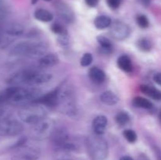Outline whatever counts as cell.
Instances as JSON below:
<instances>
[{"instance_id": "6da1fadb", "label": "cell", "mask_w": 161, "mask_h": 160, "mask_svg": "<svg viewBox=\"0 0 161 160\" xmlns=\"http://www.w3.org/2000/svg\"><path fill=\"white\" fill-rule=\"evenodd\" d=\"M52 75L39 69H25L12 74L6 80L10 86H36L49 83Z\"/></svg>"}, {"instance_id": "7a4b0ae2", "label": "cell", "mask_w": 161, "mask_h": 160, "mask_svg": "<svg viewBox=\"0 0 161 160\" xmlns=\"http://www.w3.org/2000/svg\"><path fill=\"white\" fill-rule=\"evenodd\" d=\"M3 94L6 102L25 106L36 102L42 95V93L37 88L11 86L3 90Z\"/></svg>"}, {"instance_id": "3957f363", "label": "cell", "mask_w": 161, "mask_h": 160, "mask_svg": "<svg viewBox=\"0 0 161 160\" xmlns=\"http://www.w3.org/2000/svg\"><path fill=\"white\" fill-rule=\"evenodd\" d=\"M86 147L91 160H106L108 155L107 141L100 135H90L86 138Z\"/></svg>"}, {"instance_id": "277c9868", "label": "cell", "mask_w": 161, "mask_h": 160, "mask_svg": "<svg viewBox=\"0 0 161 160\" xmlns=\"http://www.w3.org/2000/svg\"><path fill=\"white\" fill-rule=\"evenodd\" d=\"M18 116L24 123L35 125L47 117V110L41 104L34 102L22 106L18 111Z\"/></svg>"}, {"instance_id": "5b68a950", "label": "cell", "mask_w": 161, "mask_h": 160, "mask_svg": "<svg viewBox=\"0 0 161 160\" xmlns=\"http://www.w3.org/2000/svg\"><path fill=\"white\" fill-rule=\"evenodd\" d=\"M58 88V105L66 115L75 116L77 113L75 92L71 86L62 85Z\"/></svg>"}, {"instance_id": "8992f818", "label": "cell", "mask_w": 161, "mask_h": 160, "mask_svg": "<svg viewBox=\"0 0 161 160\" xmlns=\"http://www.w3.org/2000/svg\"><path fill=\"white\" fill-rule=\"evenodd\" d=\"M55 129L54 121L47 117L35 124L30 135L31 137L36 141H43L50 138Z\"/></svg>"}, {"instance_id": "52a82bcc", "label": "cell", "mask_w": 161, "mask_h": 160, "mask_svg": "<svg viewBox=\"0 0 161 160\" xmlns=\"http://www.w3.org/2000/svg\"><path fill=\"white\" fill-rule=\"evenodd\" d=\"M22 123L16 119L8 117L0 119V136H14L23 132Z\"/></svg>"}, {"instance_id": "ba28073f", "label": "cell", "mask_w": 161, "mask_h": 160, "mask_svg": "<svg viewBox=\"0 0 161 160\" xmlns=\"http://www.w3.org/2000/svg\"><path fill=\"white\" fill-rule=\"evenodd\" d=\"M130 30L128 25L119 20L113 22L110 25V34L113 39L122 41L130 35Z\"/></svg>"}, {"instance_id": "9c48e42d", "label": "cell", "mask_w": 161, "mask_h": 160, "mask_svg": "<svg viewBox=\"0 0 161 160\" xmlns=\"http://www.w3.org/2000/svg\"><path fill=\"white\" fill-rule=\"evenodd\" d=\"M50 138L53 146L56 148L61 150L63 147L69 141V134L67 130L62 128H58L55 129Z\"/></svg>"}, {"instance_id": "30bf717a", "label": "cell", "mask_w": 161, "mask_h": 160, "mask_svg": "<svg viewBox=\"0 0 161 160\" xmlns=\"http://www.w3.org/2000/svg\"><path fill=\"white\" fill-rule=\"evenodd\" d=\"M40 155V151L36 147H26L17 152L12 160H38Z\"/></svg>"}, {"instance_id": "8fae6325", "label": "cell", "mask_w": 161, "mask_h": 160, "mask_svg": "<svg viewBox=\"0 0 161 160\" xmlns=\"http://www.w3.org/2000/svg\"><path fill=\"white\" fill-rule=\"evenodd\" d=\"M33 42L28 41L18 42L9 50V55L12 56H29Z\"/></svg>"}, {"instance_id": "7c38bea8", "label": "cell", "mask_w": 161, "mask_h": 160, "mask_svg": "<svg viewBox=\"0 0 161 160\" xmlns=\"http://www.w3.org/2000/svg\"><path fill=\"white\" fill-rule=\"evenodd\" d=\"M36 103L42 104L43 106L47 107H56L58 105V88L47 93L46 94H42L37 100Z\"/></svg>"}, {"instance_id": "4fadbf2b", "label": "cell", "mask_w": 161, "mask_h": 160, "mask_svg": "<svg viewBox=\"0 0 161 160\" xmlns=\"http://www.w3.org/2000/svg\"><path fill=\"white\" fill-rule=\"evenodd\" d=\"M60 60L58 55L54 53H46L44 56H41L38 61V65L42 68H48L57 65Z\"/></svg>"}, {"instance_id": "5bb4252c", "label": "cell", "mask_w": 161, "mask_h": 160, "mask_svg": "<svg viewBox=\"0 0 161 160\" xmlns=\"http://www.w3.org/2000/svg\"><path fill=\"white\" fill-rule=\"evenodd\" d=\"M57 9H58V13L59 14L60 17L64 22L70 24L74 21L75 17H74L73 13L65 4H64L63 3H58L57 4Z\"/></svg>"}, {"instance_id": "9a60e30c", "label": "cell", "mask_w": 161, "mask_h": 160, "mask_svg": "<svg viewBox=\"0 0 161 160\" xmlns=\"http://www.w3.org/2000/svg\"><path fill=\"white\" fill-rule=\"evenodd\" d=\"M107 124H108V119L106 116L97 115L93 121V130L94 133L97 135H102L105 132L106 130Z\"/></svg>"}, {"instance_id": "2e32d148", "label": "cell", "mask_w": 161, "mask_h": 160, "mask_svg": "<svg viewBox=\"0 0 161 160\" xmlns=\"http://www.w3.org/2000/svg\"><path fill=\"white\" fill-rule=\"evenodd\" d=\"M3 31H4L5 34L14 39L15 38L19 37L24 34L25 28L20 24L13 23L6 26L5 29L3 30Z\"/></svg>"}, {"instance_id": "e0dca14e", "label": "cell", "mask_w": 161, "mask_h": 160, "mask_svg": "<svg viewBox=\"0 0 161 160\" xmlns=\"http://www.w3.org/2000/svg\"><path fill=\"white\" fill-rule=\"evenodd\" d=\"M100 100L104 104H106L108 106H114L119 102V99L114 93L107 90L101 94Z\"/></svg>"}, {"instance_id": "ac0fdd59", "label": "cell", "mask_w": 161, "mask_h": 160, "mask_svg": "<svg viewBox=\"0 0 161 160\" xmlns=\"http://www.w3.org/2000/svg\"><path fill=\"white\" fill-rule=\"evenodd\" d=\"M89 77L94 83H102L105 82L106 75L105 72L99 67H93L89 71Z\"/></svg>"}, {"instance_id": "d6986e66", "label": "cell", "mask_w": 161, "mask_h": 160, "mask_svg": "<svg viewBox=\"0 0 161 160\" xmlns=\"http://www.w3.org/2000/svg\"><path fill=\"white\" fill-rule=\"evenodd\" d=\"M140 90L146 95L156 100H161V91L153 86L148 85H142L140 86Z\"/></svg>"}, {"instance_id": "ffe728a7", "label": "cell", "mask_w": 161, "mask_h": 160, "mask_svg": "<svg viewBox=\"0 0 161 160\" xmlns=\"http://www.w3.org/2000/svg\"><path fill=\"white\" fill-rule=\"evenodd\" d=\"M117 65L124 72L130 73L133 70V65L130 58L127 55H122L117 59Z\"/></svg>"}, {"instance_id": "44dd1931", "label": "cell", "mask_w": 161, "mask_h": 160, "mask_svg": "<svg viewBox=\"0 0 161 160\" xmlns=\"http://www.w3.org/2000/svg\"><path fill=\"white\" fill-rule=\"evenodd\" d=\"M97 41L101 46V50L104 53H111L113 50V43L108 38L103 35H98L97 37Z\"/></svg>"}, {"instance_id": "7402d4cb", "label": "cell", "mask_w": 161, "mask_h": 160, "mask_svg": "<svg viewBox=\"0 0 161 160\" xmlns=\"http://www.w3.org/2000/svg\"><path fill=\"white\" fill-rule=\"evenodd\" d=\"M34 17L36 20L42 22H50L53 18V16L50 11L44 9H38L35 11Z\"/></svg>"}, {"instance_id": "603a6c76", "label": "cell", "mask_w": 161, "mask_h": 160, "mask_svg": "<svg viewBox=\"0 0 161 160\" xmlns=\"http://www.w3.org/2000/svg\"><path fill=\"white\" fill-rule=\"evenodd\" d=\"M94 26L99 30L105 29L112 24V20L109 17L105 15L98 16L94 20Z\"/></svg>"}, {"instance_id": "cb8c5ba5", "label": "cell", "mask_w": 161, "mask_h": 160, "mask_svg": "<svg viewBox=\"0 0 161 160\" xmlns=\"http://www.w3.org/2000/svg\"><path fill=\"white\" fill-rule=\"evenodd\" d=\"M132 103L137 108H144V109H152L153 107V103L150 100H149L146 98H144L142 97H135Z\"/></svg>"}, {"instance_id": "d4e9b609", "label": "cell", "mask_w": 161, "mask_h": 160, "mask_svg": "<svg viewBox=\"0 0 161 160\" xmlns=\"http://www.w3.org/2000/svg\"><path fill=\"white\" fill-rule=\"evenodd\" d=\"M137 46L141 51L149 52L153 47V43L147 38H142L137 41Z\"/></svg>"}, {"instance_id": "484cf974", "label": "cell", "mask_w": 161, "mask_h": 160, "mask_svg": "<svg viewBox=\"0 0 161 160\" xmlns=\"http://www.w3.org/2000/svg\"><path fill=\"white\" fill-rule=\"evenodd\" d=\"M115 119L119 125H125L130 122V115L125 111H120L116 114Z\"/></svg>"}, {"instance_id": "4316f807", "label": "cell", "mask_w": 161, "mask_h": 160, "mask_svg": "<svg viewBox=\"0 0 161 160\" xmlns=\"http://www.w3.org/2000/svg\"><path fill=\"white\" fill-rule=\"evenodd\" d=\"M124 136L125 139L128 141L130 144H134L136 142L137 139H138V136H137L136 133L132 130H126L124 131Z\"/></svg>"}, {"instance_id": "83f0119b", "label": "cell", "mask_w": 161, "mask_h": 160, "mask_svg": "<svg viewBox=\"0 0 161 160\" xmlns=\"http://www.w3.org/2000/svg\"><path fill=\"white\" fill-rule=\"evenodd\" d=\"M13 40H14L13 38L8 36L7 35L5 34L3 30L0 29V48L7 46Z\"/></svg>"}, {"instance_id": "f1b7e54d", "label": "cell", "mask_w": 161, "mask_h": 160, "mask_svg": "<svg viewBox=\"0 0 161 160\" xmlns=\"http://www.w3.org/2000/svg\"><path fill=\"white\" fill-rule=\"evenodd\" d=\"M136 22L141 28H144L145 29V28H149V19L147 18L146 15H143V14H140L137 17Z\"/></svg>"}, {"instance_id": "f546056e", "label": "cell", "mask_w": 161, "mask_h": 160, "mask_svg": "<svg viewBox=\"0 0 161 160\" xmlns=\"http://www.w3.org/2000/svg\"><path fill=\"white\" fill-rule=\"evenodd\" d=\"M92 61H93L92 54L90 53H86L83 54V56H82L81 60H80V64H81V66H83V67H88L89 65H91Z\"/></svg>"}, {"instance_id": "4dcf8cb0", "label": "cell", "mask_w": 161, "mask_h": 160, "mask_svg": "<svg viewBox=\"0 0 161 160\" xmlns=\"http://www.w3.org/2000/svg\"><path fill=\"white\" fill-rule=\"evenodd\" d=\"M58 42L61 46H67L69 44V37L67 31L58 36Z\"/></svg>"}, {"instance_id": "1f68e13d", "label": "cell", "mask_w": 161, "mask_h": 160, "mask_svg": "<svg viewBox=\"0 0 161 160\" xmlns=\"http://www.w3.org/2000/svg\"><path fill=\"white\" fill-rule=\"evenodd\" d=\"M51 30L54 34L58 35H59L67 31H66L65 28H64L62 24H61L60 23H57V22H55V23H53V24H52Z\"/></svg>"}, {"instance_id": "d6a6232c", "label": "cell", "mask_w": 161, "mask_h": 160, "mask_svg": "<svg viewBox=\"0 0 161 160\" xmlns=\"http://www.w3.org/2000/svg\"><path fill=\"white\" fill-rule=\"evenodd\" d=\"M6 17V9L4 3L0 1V24L4 21Z\"/></svg>"}, {"instance_id": "836d02e7", "label": "cell", "mask_w": 161, "mask_h": 160, "mask_svg": "<svg viewBox=\"0 0 161 160\" xmlns=\"http://www.w3.org/2000/svg\"><path fill=\"white\" fill-rule=\"evenodd\" d=\"M122 0H107V4L110 8L113 9H116L119 7Z\"/></svg>"}, {"instance_id": "e575fe53", "label": "cell", "mask_w": 161, "mask_h": 160, "mask_svg": "<svg viewBox=\"0 0 161 160\" xmlns=\"http://www.w3.org/2000/svg\"><path fill=\"white\" fill-rule=\"evenodd\" d=\"M86 5L90 7H95L98 4L99 0H85Z\"/></svg>"}, {"instance_id": "d590c367", "label": "cell", "mask_w": 161, "mask_h": 160, "mask_svg": "<svg viewBox=\"0 0 161 160\" xmlns=\"http://www.w3.org/2000/svg\"><path fill=\"white\" fill-rule=\"evenodd\" d=\"M153 80L157 84L161 86V72H160V73H157L154 75Z\"/></svg>"}, {"instance_id": "8d00e7d4", "label": "cell", "mask_w": 161, "mask_h": 160, "mask_svg": "<svg viewBox=\"0 0 161 160\" xmlns=\"http://www.w3.org/2000/svg\"><path fill=\"white\" fill-rule=\"evenodd\" d=\"M154 152L157 160H161V151L157 147H154Z\"/></svg>"}, {"instance_id": "74e56055", "label": "cell", "mask_w": 161, "mask_h": 160, "mask_svg": "<svg viewBox=\"0 0 161 160\" xmlns=\"http://www.w3.org/2000/svg\"><path fill=\"white\" fill-rule=\"evenodd\" d=\"M139 1H140V3L143 5V6H148L151 3L152 0H139Z\"/></svg>"}, {"instance_id": "f35d334b", "label": "cell", "mask_w": 161, "mask_h": 160, "mask_svg": "<svg viewBox=\"0 0 161 160\" xmlns=\"http://www.w3.org/2000/svg\"><path fill=\"white\" fill-rule=\"evenodd\" d=\"M4 102H6V100H5L3 91H0V105L4 103Z\"/></svg>"}, {"instance_id": "ab89813d", "label": "cell", "mask_w": 161, "mask_h": 160, "mask_svg": "<svg viewBox=\"0 0 161 160\" xmlns=\"http://www.w3.org/2000/svg\"><path fill=\"white\" fill-rule=\"evenodd\" d=\"M119 160H134V158L132 157L128 156V155H124V156L121 157Z\"/></svg>"}, {"instance_id": "60d3db41", "label": "cell", "mask_w": 161, "mask_h": 160, "mask_svg": "<svg viewBox=\"0 0 161 160\" xmlns=\"http://www.w3.org/2000/svg\"><path fill=\"white\" fill-rule=\"evenodd\" d=\"M37 2H38V0H31V4L35 5L36 3H37Z\"/></svg>"}, {"instance_id": "b9f144b4", "label": "cell", "mask_w": 161, "mask_h": 160, "mask_svg": "<svg viewBox=\"0 0 161 160\" xmlns=\"http://www.w3.org/2000/svg\"><path fill=\"white\" fill-rule=\"evenodd\" d=\"M159 119H160V122H161V110L160 111V112H159Z\"/></svg>"}, {"instance_id": "7bdbcfd3", "label": "cell", "mask_w": 161, "mask_h": 160, "mask_svg": "<svg viewBox=\"0 0 161 160\" xmlns=\"http://www.w3.org/2000/svg\"><path fill=\"white\" fill-rule=\"evenodd\" d=\"M141 160H148V159H147V158H145V157H143Z\"/></svg>"}, {"instance_id": "ee69618b", "label": "cell", "mask_w": 161, "mask_h": 160, "mask_svg": "<svg viewBox=\"0 0 161 160\" xmlns=\"http://www.w3.org/2000/svg\"><path fill=\"white\" fill-rule=\"evenodd\" d=\"M44 1H46V2H50V1H51V0H44Z\"/></svg>"}, {"instance_id": "f6af8a7d", "label": "cell", "mask_w": 161, "mask_h": 160, "mask_svg": "<svg viewBox=\"0 0 161 160\" xmlns=\"http://www.w3.org/2000/svg\"><path fill=\"white\" fill-rule=\"evenodd\" d=\"M59 160H69V159H59Z\"/></svg>"}]
</instances>
